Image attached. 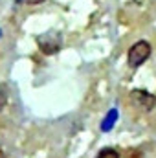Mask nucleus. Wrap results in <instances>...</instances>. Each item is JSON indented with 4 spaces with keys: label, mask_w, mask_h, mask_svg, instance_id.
Here are the masks:
<instances>
[{
    "label": "nucleus",
    "mask_w": 156,
    "mask_h": 158,
    "mask_svg": "<svg viewBox=\"0 0 156 158\" xmlns=\"http://www.w3.org/2000/svg\"><path fill=\"white\" fill-rule=\"evenodd\" d=\"M0 33H2V31H0Z\"/></svg>",
    "instance_id": "8"
},
{
    "label": "nucleus",
    "mask_w": 156,
    "mask_h": 158,
    "mask_svg": "<svg viewBox=\"0 0 156 158\" xmlns=\"http://www.w3.org/2000/svg\"><path fill=\"white\" fill-rule=\"evenodd\" d=\"M130 101L136 109H140L143 112H151L156 105V98L147 90H132L130 92Z\"/></svg>",
    "instance_id": "3"
},
{
    "label": "nucleus",
    "mask_w": 156,
    "mask_h": 158,
    "mask_svg": "<svg viewBox=\"0 0 156 158\" xmlns=\"http://www.w3.org/2000/svg\"><path fill=\"white\" fill-rule=\"evenodd\" d=\"M117 119V110L116 109H112L109 114H107V118L103 119V123H101V129L103 131H110L112 127H114V121Z\"/></svg>",
    "instance_id": "4"
},
{
    "label": "nucleus",
    "mask_w": 156,
    "mask_h": 158,
    "mask_svg": "<svg viewBox=\"0 0 156 158\" xmlns=\"http://www.w3.org/2000/svg\"><path fill=\"white\" fill-rule=\"evenodd\" d=\"M151 53H153L151 44H149L147 40H138V42H134V44L129 48L127 61H129V64H130L132 68H138V66H142V64L151 57Z\"/></svg>",
    "instance_id": "1"
},
{
    "label": "nucleus",
    "mask_w": 156,
    "mask_h": 158,
    "mask_svg": "<svg viewBox=\"0 0 156 158\" xmlns=\"http://www.w3.org/2000/svg\"><path fill=\"white\" fill-rule=\"evenodd\" d=\"M7 98H9V92H7V86L0 83V110L7 105Z\"/></svg>",
    "instance_id": "6"
},
{
    "label": "nucleus",
    "mask_w": 156,
    "mask_h": 158,
    "mask_svg": "<svg viewBox=\"0 0 156 158\" xmlns=\"http://www.w3.org/2000/svg\"><path fill=\"white\" fill-rule=\"evenodd\" d=\"M96 158H119V153H117L116 149L107 147V149H101V151H99V155H97Z\"/></svg>",
    "instance_id": "5"
},
{
    "label": "nucleus",
    "mask_w": 156,
    "mask_h": 158,
    "mask_svg": "<svg viewBox=\"0 0 156 158\" xmlns=\"http://www.w3.org/2000/svg\"><path fill=\"white\" fill-rule=\"evenodd\" d=\"M44 0H28V4H42Z\"/></svg>",
    "instance_id": "7"
},
{
    "label": "nucleus",
    "mask_w": 156,
    "mask_h": 158,
    "mask_svg": "<svg viewBox=\"0 0 156 158\" xmlns=\"http://www.w3.org/2000/svg\"><path fill=\"white\" fill-rule=\"evenodd\" d=\"M37 44H39L40 52L46 55H53L61 50L63 44V35L61 33H42L37 37Z\"/></svg>",
    "instance_id": "2"
}]
</instances>
